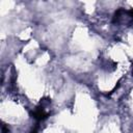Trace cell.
I'll return each instance as SVG.
<instances>
[{
    "mask_svg": "<svg viewBox=\"0 0 133 133\" xmlns=\"http://www.w3.org/2000/svg\"><path fill=\"white\" fill-rule=\"evenodd\" d=\"M30 115H31V117L34 118L35 121L42 122V121H45L46 118H48L49 113L46 111V109L44 108V106H43L42 104H39L38 106H36V107L30 112Z\"/></svg>",
    "mask_w": 133,
    "mask_h": 133,
    "instance_id": "cell-1",
    "label": "cell"
},
{
    "mask_svg": "<svg viewBox=\"0 0 133 133\" xmlns=\"http://www.w3.org/2000/svg\"><path fill=\"white\" fill-rule=\"evenodd\" d=\"M2 133H9V129L5 125H2Z\"/></svg>",
    "mask_w": 133,
    "mask_h": 133,
    "instance_id": "cell-2",
    "label": "cell"
},
{
    "mask_svg": "<svg viewBox=\"0 0 133 133\" xmlns=\"http://www.w3.org/2000/svg\"><path fill=\"white\" fill-rule=\"evenodd\" d=\"M37 131H38V126H35V127L30 131V133H37Z\"/></svg>",
    "mask_w": 133,
    "mask_h": 133,
    "instance_id": "cell-3",
    "label": "cell"
},
{
    "mask_svg": "<svg viewBox=\"0 0 133 133\" xmlns=\"http://www.w3.org/2000/svg\"><path fill=\"white\" fill-rule=\"evenodd\" d=\"M132 74H133V65H132Z\"/></svg>",
    "mask_w": 133,
    "mask_h": 133,
    "instance_id": "cell-4",
    "label": "cell"
}]
</instances>
